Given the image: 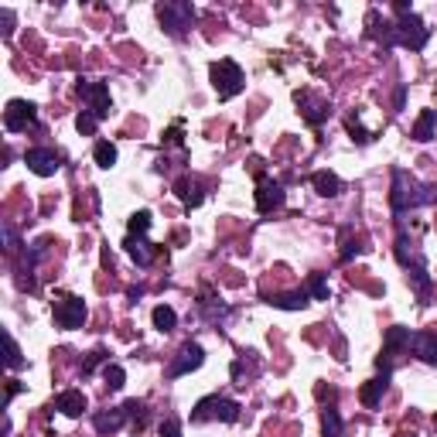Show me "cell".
Masks as SVG:
<instances>
[{
    "mask_svg": "<svg viewBox=\"0 0 437 437\" xmlns=\"http://www.w3.org/2000/svg\"><path fill=\"white\" fill-rule=\"evenodd\" d=\"M431 202V191L427 185H420L410 171L403 168H397L393 171V188H390V205H393V212L397 216H403L410 209H420V205H427Z\"/></svg>",
    "mask_w": 437,
    "mask_h": 437,
    "instance_id": "cell-1",
    "label": "cell"
},
{
    "mask_svg": "<svg viewBox=\"0 0 437 437\" xmlns=\"http://www.w3.org/2000/svg\"><path fill=\"white\" fill-rule=\"evenodd\" d=\"M431 38V28L417 17V14H403L397 24L386 28V45H403L410 52H420Z\"/></svg>",
    "mask_w": 437,
    "mask_h": 437,
    "instance_id": "cell-2",
    "label": "cell"
},
{
    "mask_svg": "<svg viewBox=\"0 0 437 437\" xmlns=\"http://www.w3.org/2000/svg\"><path fill=\"white\" fill-rule=\"evenodd\" d=\"M212 86H216L218 99H232V96L243 93L246 79H243V68L232 62V59H218L212 62Z\"/></svg>",
    "mask_w": 437,
    "mask_h": 437,
    "instance_id": "cell-3",
    "label": "cell"
},
{
    "mask_svg": "<svg viewBox=\"0 0 437 437\" xmlns=\"http://www.w3.org/2000/svg\"><path fill=\"white\" fill-rule=\"evenodd\" d=\"M222 420V424H236L239 420V403L229 397H205L191 410V420Z\"/></svg>",
    "mask_w": 437,
    "mask_h": 437,
    "instance_id": "cell-4",
    "label": "cell"
},
{
    "mask_svg": "<svg viewBox=\"0 0 437 437\" xmlns=\"http://www.w3.org/2000/svg\"><path fill=\"white\" fill-rule=\"evenodd\" d=\"M157 17H161L164 31L182 38V34L191 28V21H195V7L185 3V0H171V3H161V7H157Z\"/></svg>",
    "mask_w": 437,
    "mask_h": 437,
    "instance_id": "cell-5",
    "label": "cell"
},
{
    "mask_svg": "<svg viewBox=\"0 0 437 437\" xmlns=\"http://www.w3.org/2000/svg\"><path fill=\"white\" fill-rule=\"evenodd\" d=\"M34 120H38V106L28 99H10L3 110V126L10 133H24L28 126H34Z\"/></svg>",
    "mask_w": 437,
    "mask_h": 437,
    "instance_id": "cell-6",
    "label": "cell"
},
{
    "mask_svg": "<svg viewBox=\"0 0 437 437\" xmlns=\"http://www.w3.org/2000/svg\"><path fill=\"white\" fill-rule=\"evenodd\" d=\"M79 96L86 99V106H89V113H96L99 120L103 117H110V106H113V99H110V86L106 82H89V79H79Z\"/></svg>",
    "mask_w": 437,
    "mask_h": 437,
    "instance_id": "cell-7",
    "label": "cell"
},
{
    "mask_svg": "<svg viewBox=\"0 0 437 437\" xmlns=\"http://www.w3.org/2000/svg\"><path fill=\"white\" fill-rule=\"evenodd\" d=\"M24 164L31 168L38 178H52V175L62 168V154L52 151V147H31V151L24 154Z\"/></svg>",
    "mask_w": 437,
    "mask_h": 437,
    "instance_id": "cell-8",
    "label": "cell"
},
{
    "mask_svg": "<svg viewBox=\"0 0 437 437\" xmlns=\"http://www.w3.org/2000/svg\"><path fill=\"white\" fill-rule=\"evenodd\" d=\"M55 321H59V328H82V321H86V301L82 297H62V301H55Z\"/></svg>",
    "mask_w": 437,
    "mask_h": 437,
    "instance_id": "cell-9",
    "label": "cell"
},
{
    "mask_svg": "<svg viewBox=\"0 0 437 437\" xmlns=\"http://www.w3.org/2000/svg\"><path fill=\"white\" fill-rule=\"evenodd\" d=\"M205 362V352H202V345L198 342H188L178 355H175V362L168 366V376L171 379H178V376H188V373H195L198 366Z\"/></svg>",
    "mask_w": 437,
    "mask_h": 437,
    "instance_id": "cell-10",
    "label": "cell"
},
{
    "mask_svg": "<svg viewBox=\"0 0 437 437\" xmlns=\"http://www.w3.org/2000/svg\"><path fill=\"white\" fill-rule=\"evenodd\" d=\"M281 205H283V185L281 182H270V178H260L256 182V209L267 216V212H274Z\"/></svg>",
    "mask_w": 437,
    "mask_h": 437,
    "instance_id": "cell-11",
    "label": "cell"
},
{
    "mask_svg": "<svg viewBox=\"0 0 437 437\" xmlns=\"http://www.w3.org/2000/svg\"><path fill=\"white\" fill-rule=\"evenodd\" d=\"M410 348L417 359H424L427 366H437V332H417L410 339Z\"/></svg>",
    "mask_w": 437,
    "mask_h": 437,
    "instance_id": "cell-12",
    "label": "cell"
},
{
    "mask_svg": "<svg viewBox=\"0 0 437 437\" xmlns=\"http://www.w3.org/2000/svg\"><path fill=\"white\" fill-rule=\"evenodd\" d=\"M126 253H130V260L137 263V267H151V260H154V246L144 239V236H126Z\"/></svg>",
    "mask_w": 437,
    "mask_h": 437,
    "instance_id": "cell-13",
    "label": "cell"
},
{
    "mask_svg": "<svg viewBox=\"0 0 437 437\" xmlns=\"http://www.w3.org/2000/svg\"><path fill=\"white\" fill-rule=\"evenodd\" d=\"M124 420H126L124 406H120V410H103V413H96L93 417V427L99 434H117V431L124 427Z\"/></svg>",
    "mask_w": 437,
    "mask_h": 437,
    "instance_id": "cell-14",
    "label": "cell"
},
{
    "mask_svg": "<svg viewBox=\"0 0 437 437\" xmlns=\"http://www.w3.org/2000/svg\"><path fill=\"white\" fill-rule=\"evenodd\" d=\"M297 106H301V113H304L308 124H321V120H328V113H332L328 103H314L308 93H297Z\"/></svg>",
    "mask_w": 437,
    "mask_h": 437,
    "instance_id": "cell-15",
    "label": "cell"
},
{
    "mask_svg": "<svg viewBox=\"0 0 437 437\" xmlns=\"http://www.w3.org/2000/svg\"><path fill=\"white\" fill-rule=\"evenodd\" d=\"M311 185H314V191H318L321 198H335V195L342 191V182H339L335 171H314Z\"/></svg>",
    "mask_w": 437,
    "mask_h": 437,
    "instance_id": "cell-16",
    "label": "cell"
},
{
    "mask_svg": "<svg viewBox=\"0 0 437 437\" xmlns=\"http://www.w3.org/2000/svg\"><path fill=\"white\" fill-rule=\"evenodd\" d=\"M55 410H62L65 417H79L86 410V397L79 390H65V393L55 397Z\"/></svg>",
    "mask_w": 437,
    "mask_h": 437,
    "instance_id": "cell-17",
    "label": "cell"
},
{
    "mask_svg": "<svg viewBox=\"0 0 437 437\" xmlns=\"http://www.w3.org/2000/svg\"><path fill=\"white\" fill-rule=\"evenodd\" d=\"M410 339H413V335H410V328H403V325H393V328L386 332V342H383V345H386V362H390L400 348H410Z\"/></svg>",
    "mask_w": 437,
    "mask_h": 437,
    "instance_id": "cell-18",
    "label": "cell"
},
{
    "mask_svg": "<svg viewBox=\"0 0 437 437\" xmlns=\"http://www.w3.org/2000/svg\"><path fill=\"white\" fill-rule=\"evenodd\" d=\"M434 130H437V110H424L417 117V124H413V140L427 144V140H434Z\"/></svg>",
    "mask_w": 437,
    "mask_h": 437,
    "instance_id": "cell-19",
    "label": "cell"
},
{
    "mask_svg": "<svg viewBox=\"0 0 437 437\" xmlns=\"http://www.w3.org/2000/svg\"><path fill=\"white\" fill-rule=\"evenodd\" d=\"M175 191H178V198L185 202L188 209H198V205H202V198H205V195H202V185H198L195 178H182V182L175 185Z\"/></svg>",
    "mask_w": 437,
    "mask_h": 437,
    "instance_id": "cell-20",
    "label": "cell"
},
{
    "mask_svg": "<svg viewBox=\"0 0 437 437\" xmlns=\"http://www.w3.org/2000/svg\"><path fill=\"white\" fill-rule=\"evenodd\" d=\"M386 383H390V373H383L379 379H369L366 386H362V393H359V400L362 406H376L383 400V393H386Z\"/></svg>",
    "mask_w": 437,
    "mask_h": 437,
    "instance_id": "cell-21",
    "label": "cell"
},
{
    "mask_svg": "<svg viewBox=\"0 0 437 437\" xmlns=\"http://www.w3.org/2000/svg\"><path fill=\"white\" fill-rule=\"evenodd\" d=\"M270 304H274V308H281V311H301V308H308V290L277 294V297H270Z\"/></svg>",
    "mask_w": 437,
    "mask_h": 437,
    "instance_id": "cell-22",
    "label": "cell"
},
{
    "mask_svg": "<svg viewBox=\"0 0 437 437\" xmlns=\"http://www.w3.org/2000/svg\"><path fill=\"white\" fill-rule=\"evenodd\" d=\"M175 325H178V314H175V308L157 304V308H154V328H157V332H171Z\"/></svg>",
    "mask_w": 437,
    "mask_h": 437,
    "instance_id": "cell-23",
    "label": "cell"
},
{
    "mask_svg": "<svg viewBox=\"0 0 437 437\" xmlns=\"http://www.w3.org/2000/svg\"><path fill=\"white\" fill-rule=\"evenodd\" d=\"M321 434L342 437V417H339V410H325V413H321Z\"/></svg>",
    "mask_w": 437,
    "mask_h": 437,
    "instance_id": "cell-24",
    "label": "cell"
},
{
    "mask_svg": "<svg viewBox=\"0 0 437 437\" xmlns=\"http://www.w3.org/2000/svg\"><path fill=\"white\" fill-rule=\"evenodd\" d=\"M93 157H96V164H99V168H113V164H117V147H113L110 140H99V144H96V151H93Z\"/></svg>",
    "mask_w": 437,
    "mask_h": 437,
    "instance_id": "cell-25",
    "label": "cell"
},
{
    "mask_svg": "<svg viewBox=\"0 0 437 437\" xmlns=\"http://www.w3.org/2000/svg\"><path fill=\"white\" fill-rule=\"evenodd\" d=\"M308 297L328 301V281H325V274H311V277H308Z\"/></svg>",
    "mask_w": 437,
    "mask_h": 437,
    "instance_id": "cell-26",
    "label": "cell"
},
{
    "mask_svg": "<svg viewBox=\"0 0 437 437\" xmlns=\"http://www.w3.org/2000/svg\"><path fill=\"white\" fill-rule=\"evenodd\" d=\"M103 379H106V386H110V390H124V383H126V373H124V366H117V362H110V366L103 369Z\"/></svg>",
    "mask_w": 437,
    "mask_h": 437,
    "instance_id": "cell-27",
    "label": "cell"
},
{
    "mask_svg": "<svg viewBox=\"0 0 437 437\" xmlns=\"http://www.w3.org/2000/svg\"><path fill=\"white\" fill-rule=\"evenodd\" d=\"M96 126H99V117H96V113H89V110H82V113L75 117V130H79L82 137H93Z\"/></svg>",
    "mask_w": 437,
    "mask_h": 437,
    "instance_id": "cell-28",
    "label": "cell"
},
{
    "mask_svg": "<svg viewBox=\"0 0 437 437\" xmlns=\"http://www.w3.org/2000/svg\"><path fill=\"white\" fill-rule=\"evenodd\" d=\"M126 229H130V236H144L151 229V212H133L130 222H126Z\"/></svg>",
    "mask_w": 437,
    "mask_h": 437,
    "instance_id": "cell-29",
    "label": "cell"
},
{
    "mask_svg": "<svg viewBox=\"0 0 437 437\" xmlns=\"http://www.w3.org/2000/svg\"><path fill=\"white\" fill-rule=\"evenodd\" d=\"M3 342H7V369H21L24 359H21V348L14 342V335H3Z\"/></svg>",
    "mask_w": 437,
    "mask_h": 437,
    "instance_id": "cell-30",
    "label": "cell"
},
{
    "mask_svg": "<svg viewBox=\"0 0 437 437\" xmlns=\"http://www.w3.org/2000/svg\"><path fill=\"white\" fill-rule=\"evenodd\" d=\"M124 413H126V417H133L137 424H144V420H147V406L140 403V400H126V403H124Z\"/></svg>",
    "mask_w": 437,
    "mask_h": 437,
    "instance_id": "cell-31",
    "label": "cell"
},
{
    "mask_svg": "<svg viewBox=\"0 0 437 437\" xmlns=\"http://www.w3.org/2000/svg\"><path fill=\"white\" fill-rule=\"evenodd\" d=\"M3 243H7V246H3L7 253H17V246H21V243H17V232H14L10 222H3Z\"/></svg>",
    "mask_w": 437,
    "mask_h": 437,
    "instance_id": "cell-32",
    "label": "cell"
},
{
    "mask_svg": "<svg viewBox=\"0 0 437 437\" xmlns=\"http://www.w3.org/2000/svg\"><path fill=\"white\" fill-rule=\"evenodd\" d=\"M348 130L355 133V140H359V144H369V140H373V133H366V130H362L359 117H348Z\"/></svg>",
    "mask_w": 437,
    "mask_h": 437,
    "instance_id": "cell-33",
    "label": "cell"
},
{
    "mask_svg": "<svg viewBox=\"0 0 437 437\" xmlns=\"http://www.w3.org/2000/svg\"><path fill=\"white\" fill-rule=\"evenodd\" d=\"M161 437H182V424H178L175 417H168V420L161 424Z\"/></svg>",
    "mask_w": 437,
    "mask_h": 437,
    "instance_id": "cell-34",
    "label": "cell"
},
{
    "mask_svg": "<svg viewBox=\"0 0 437 437\" xmlns=\"http://www.w3.org/2000/svg\"><path fill=\"white\" fill-rule=\"evenodd\" d=\"M103 359H106V352H103V348H96L93 355H89V362H86V366H82V373L89 376L96 369V366H99V362H103Z\"/></svg>",
    "mask_w": 437,
    "mask_h": 437,
    "instance_id": "cell-35",
    "label": "cell"
},
{
    "mask_svg": "<svg viewBox=\"0 0 437 437\" xmlns=\"http://www.w3.org/2000/svg\"><path fill=\"white\" fill-rule=\"evenodd\" d=\"M359 253H362V246H359V243H345L342 260H352V256H359Z\"/></svg>",
    "mask_w": 437,
    "mask_h": 437,
    "instance_id": "cell-36",
    "label": "cell"
},
{
    "mask_svg": "<svg viewBox=\"0 0 437 437\" xmlns=\"http://www.w3.org/2000/svg\"><path fill=\"white\" fill-rule=\"evenodd\" d=\"M0 21H3V34H10V24H14V14H10V10H0Z\"/></svg>",
    "mask_w": 437,
    "mask_h": 437,
    "instance_id": "cell-37",
    "label": "cell"
},
{
    "mask_svg": "<svg viewBox=\"0 0 437 437\" xmlns=\"http://www.w3.org/2000/svg\"><path fill=\"white\" fill-rule=\"evenodd\" d=\"M17 393H21V383H17V379H7V400L17 397Z\"/></svg>",
    "mask_w": 437,
    "mask_h": 437,
    "instance_id": "cell-38",
    "label": "cell"
},
{
    "mask_svg": "<svg viewBox=\"0 0 437 437\" xmlns=\"http://www.w3.org/2000/svg\"><path fill=\"white\" fill-rule=\"evenodd\" d=\"M427 191H431V202L437 205V185H427Z\"/></svg>",
    "mask_w": 437,
    "mask_h": 437,
    "instance_id": "cell-39",
    "label": "cell"
}]
</instances>
